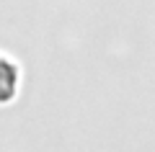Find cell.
Masks as SVG:
<instances>
[{"instance_id": "6da1fadb", "label": "cell", "mask_w": 155, "mask_h": 152, "mask_svg": "<svg viewBox=\"0 0 155 152\" xmlns=\"http://www.w3.org/2000/svg\"><path fill=\"white\" fill-rule=\"evenodd\" d=\"M18 85H21V70L11 57L0 54V106L13 103V98L18 95Z\"/></svg>"}]
</instances>
